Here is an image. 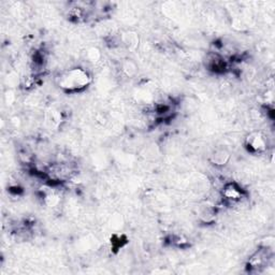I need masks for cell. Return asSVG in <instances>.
<instances>
[{
    "instance_id": "obj_8",
    "label": "cell",
    "mask_w": 275,
    "mask_h": 275,
    "mask_svg": "<svg viewBox=\"0 0 275 275\" xmlns=\"http://www.w3.org/2000/svg\"><path fill=\"white\" fill-rule=\"evenodd\" d=\"M120 67L123 73L126 76H128V78H132V76H135L138 73V66L134 60L131 59H125L124 62L121 63Z\"/></svg>"
},
{
    "instance_id": "obj_4",
    "label": "cell",
    "mask_w": 275,
    "mask_h": 275,
    "mask_svg": "<svg viewBox=\"0 0 275 275\" xmlns=\"http://www.w3.org/2000/svg\"><path fill=\"white\" fill-rule=\"evenodd\" d=\"M206 67L214 73H223L228 69V63L221 54L210 53L206 56Z\"/></svg>"
},
{
    "instance_id": "obj_1",
    "label": "cell",
    "mask_w": 275,
    "mask_h": 275,
    "mask_svg": "<svg viewBox=\"0 0 275 275\" xmlns=\"http://www.w3.org/2000/svg\"><path fill=\"white\" fill-rule=\"evenodd\" d=\"M93 78L84 68H72L64 72L58 79V85L66 93L74 94L87 88Z\"/></svg>"
},
{
    "instance_id": "obj_3",
    "label": "cell",
    "mask_w": 275,
    "mask_h": 275,
    "mask_svg": "<svg viewBox=\"0 0 275 275\" xmlns=\"http://www.w3.org/2000/svg\"><path fill=\"white\" fill-rule=\"evenodd\" d=\"M245 145L248 152L253 154H261V153L267 151L268 142L266 137L260 132H252L245 139Z\"/></svg>"
},
{
    "instance_id": "obj_2",
    "label": "cell",
    "mask_w": 275,
    "mask_h": 275,
    "mask_svg": "<svg viewBox=\"0 0 275 275\" xmlns=\"http://www.w3.org/2000/svg\"><path fill=\"white\" fill-rule=\"evenodd\" d=\"M222 196L226 202L234 205V203L241 202L245 198V191L237 183H226L222 188Z\"/></svg>"
},
{
    "instance_id": "obj_6",
    "label": "cell",
    "mask_w": 275,
    "mask_h": 275,
    "mask_svg": "<svg viewBox=\"0 0 275 275\" xmlns=\"http://www.w3.org/2000/svg\"><path fill=\"white\" fill-rule=\"evenodd\" d=\"M198 216H199L200 221L205 223H211L216 218V208L208 205L202 206L198 211Z\"/></svg>"
},
{
    "instance_id": "obj_9",
    "label": "cell",
    "mask_w": 275,
    "mask_h": 275,
    "mask_svg": "<svg viewBox=\"0 0 275 275\" xmlns=\"http://www.w3.org/2000/svg\"><path fill=\"white\" fill-rule=\"evenodd\" d=\"M86 59H87L88 63L91 64H97L98 62H100L101 59V52L99 49L97 48H89L87 51H86Z\"/></svg>"
},
{
    "instance_id": "obj_7",
    "label": "cell",
    "mask_w": 275,
    "mask_h": 275,
    "mask_svg": "<svg viewBox=\"0 0 275 275\" xmlns=\"http://www.w3.org/2000/svg\"><path fill=\"white\" fill-rule=\"evenodd\" d=\"M120 44L125 45V47L129 50L136 49L138 47V44H139V38H138V34L136 33L127 32L120 35Z\"/></svg>"
},
{
    "instance_id": "obj_5",
    "label": "cell",
    "mask_w": 275,
    "mask_h": 275,
    "mask_svg": "<svg viewBox=\"0 0 275 275\" xmlns=\"http://www.w3.org/2000/svg\"><path fill=\"white\" fill-rule=\"evenodd\" d=\"M230 160V153L226 149H217L210 156V161L216 167L226 166Z\"/></svg>"
}]
</instances>
